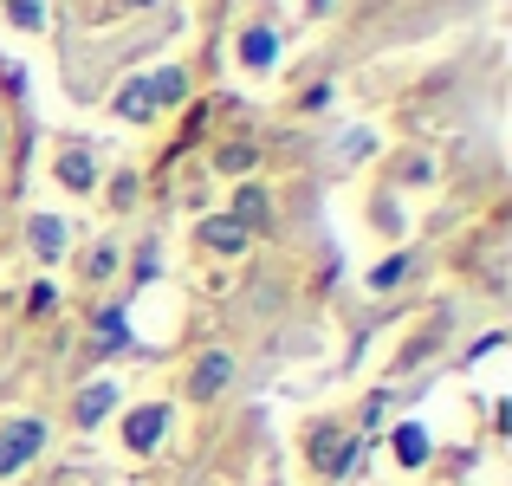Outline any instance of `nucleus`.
I'll return each instance as SVG.
<instances>
[{
    "instance_id": "f257e3e1",
    "label": "nucleus",
    "mask_w": 512,
    "mask_h": 486,
    "mask_svg": "<svg viewBox=\"0 0 512 486\" xmlns=\"http://www.w3.org/2000/svg\"><path fill=\"white\" fill-rule=\"evenodd\" d=\"M39 448H46V422H33V415H26V422H13L7 435H0V480L20 474V467L33 461Z\"/></svg>"
},
{
    "instance_id": "f03ea898",
    "label": "nucleus",
    "mask_w": 512,
    "mask_h": 486,
    "mask_svg": "<svg viewBox=\"0 0 512 486\" xmlns=\"http://www.w3.org/2000/svg\"><path fill=\"white\" fill-rule=\"evenodd\" d=\"M163 428H169V402H150V409H137V415L124 422V441H130L137 454H150L156 441H163Z\"/></svg>"
},
{
    "instance_id": "7ed1b4c3",
    "label": "nucleus",
    "mask_w": 512,
    "mask_h": 486,
    "mask_svg": "<svg viewBox=\"0 0 512 486\" xmlns=\"http://www.w3.org/2000/svg\"><path fill=\"white\" fill-rule=\"evenodd\" d=\"M227 376H234V357H227V350H208V357L195 363V376H188V396H201V402H208V396H221V389H227Z\"/></svg>"
},
{
    "instance_id": "20e7f679",
    "label": "nucleus",
    "mask_w": 512,
    "mask_h": 486,
    "mask_svg": "<svg viewBox=\"0 0 512 486\" xmlns=\"http://www.w3.org/2000/svg\"><path fill=\"white\" fill-rule=\"evenodd\" d=\"M312 461L325 467V474H344V467L357 461V441L338 435V428H318V435H312Z\"/></svg>"
},
{
    "instance_id": "39448f33",
    "label": "nucleus",
    "mask_w": 512,
    "mask_h": 486,
    "mask_svg": "<svg viewBox=\"0 0 512 486\" xmlns=\"http://www.w3.org/2000/svg\"><path fill=\"white\" fill-rule=\"evenodd\" d=\"M111 409H117V383H91V389H78V402H72V422H78V428H98Z\"/></svg>"
},
{
    "instance_id": "423d86ee",
    "label": "nucleus",
    "mask_w": 512,
    "mask_h": 486,
    "mask_svg": "<svg viewBox=\"0 0 512 486\" xmlns=\"http://www.w3.org/2000/svg\"><path fill=\"white\" fill-rule=\"evenodd\" d=\"M201 240H208L214 253H240L253 240V227H240L234 214H214V221H201Z\"/></svg>"
},
{
    "instance_id": "0eeeda50",
    "label": "nucleus",
    "mask_w": 512,
    "mask_h": 486,
    "mask_svg": "<svg viewBox=\"0 0 512 486\" xmlns=\"http://www.w3.org/2000/svg\"><path fill=\"white\" fill-rule=\"evenodd\" d=\"M273 59H279V39H273V26H253V33H240V65L266 72Z\"/></svg>"
},
{
    "instance_id": "6e6552de",
    "label": "nucleus",
    "mask_w": 512,
    "mask_h": 486,
    "mask_svg": "<svg viewBox=\"0 0 512 486\" xmlns=\"http://www.w3.org/2000/svg\"><path fill=\"white\" fill-rule=\"evenodd\" d=\"M26 240H33L39 260H59V253H65V221H59V214H39V221L26 227Z\"/></svg>"
},
{
    "instance_id": "1a4fd4ad",
    "label": "nucleus",
    "mask_w": 512,
    "mask_h": 486,
    "mask_svg": "<svg viewBox=\"0 0 512 486\" xmlns=\"http://www.w3.org/2000/svg\"><path fill=\"white\" fill-rule=\"evenodd\" d=\"M59 182L72 188V195H91V182H98L91 156H85V150H65V156H59Z\"/></svg>"
},
{
    "instance_id": "9d476101",
    "label": "nucleus",
    "mask_w": 512,
    "mask_h": 486,
    "mask_svg": "<svg viewBox=\"0 0 512 486\" xmlns=\"http://www.w3.org/2000/svg\"><path fill=\"white\" fill-rule=\"evenodd\" d=\"M150 111H156V98H150V78H130V85L117 91V117H130V124H143Z\"/></svg>"
},
{
    "instance_id": "9b49d317",
    "label": "nucleus",
    "mask_w": 512,
    "mask_h": 486,
    "mask_svg": "<svg viewBox=\"0 0 512 486\" xmlns=\"http://www.w3.org/2000/svg\"><path fill=\"white\" fill-rule=\"evenodd\" d=\"M396 461H402V467H422V461H428V428H415V422L396 428Z\"/></svg>"
},
{
    "instance_id": "f8f14e48",
    "label": "nucleus",
    "mask_w": 512,
    "mask_h": 486,
    "mask_svg": "<svg viewBox=\"0 0 512 486\" xmlns=\"http://www.w3.org/2000/svg\"><path fill=\"white\" fill-rule=\"evenodd\" d=\"M234 221H240V227H247V221H266V195H260L253 182L240 188V201H234Z\"/></svg>"
},
{
    "instance_id": "ddd939ff",
    "label": "nucleus",
    "mask_w": 512,
    "mask_h": 486,
    "mask_svg": "<svg viewBox=\"0 0 512 486\" xmlns=\"http://www.w3.org/2000/svg\"><path fill=\"white\" fill-rule=\"evenodd\" d=\"M7 13H13V26H46V0H7Z\"/></svg>"
},
{
    "instance_id": "4468645a",
    "label": "nucleus",
    "mask_w": 512,
    "mask_h": 486,
    "mask_svg": "<svg viewBox=\"0 0 512 486\" xmlns=\"http://www.w3.org/2000/svg\"><path fill=\"white\" fill-rule=\"evenodd\" d=\"M98 337H104V350H124V344H130L124 312H104V318H98Z\"/></svg>"
},
{
    "instance_id": "2eb2a0df",
    "label": "nucleus",
    "mask_w": 512,
    "mask_h": 486,
    "mask_svg": "<svg viewBox=\"0 0 512 486\" xmlns=\"http://www.w3.org/2000/svg\"><path fill=\"white\" fill-rule=\"evenodd\" d=\"M182 91H188V85H182V72H163V78L150 85V98H156V104H175Z\"/></svg>"
},
{
    "instance_id": "dca6fc26",
    "label": "nucleus",
    "mask_w": 512,
    "mask_h": 486,
    "mask_svg": "<svg viewBox=\"0 0 512 486\" xmlns=\"http://www.w3.org/2000/svg\"><path fill=\"white\" fill-rule=\"evenodd\" d=\"M402 273H409V260H402V253H396V260H383V266H376V273H370V286L383 292V286H396Z\"/></svg>"
},
{
    "instance_id": "f3484780",
    "label": "nucleus",
    "mask_w": 512,
    "mask_h": 486,
    "mask_svg": "<svg viewBox=\"0 0 512 486\" xmlns=\"http://www.w3.org/2000/svg\"><path fill=\"white\" fill-rule=\"evenodd\" d=\"M52 305H59V292H52V286H33V292H26V312H52Z\"/></svg>"
},
{
    "instance_id": "a211bd4d",
    "label": "nucleus",
    "mask_w": 512,
    "mask_h": 486,
    "mask_svg": "<svg viewBox=\"0 0 512 486\" xmlns=\"http://www.w3.org/2000/svg\"><path fill=\"white\" fill-rule=\"evenodd\" d=\"M85 266H91V279H104V273H111V266H117V253H111V247H98V253H91Z\"/></svg>"
},
{
    "instance_id": "6ab92c4d",
    "label": "nucleus",
    "mask_w": 512,
    "mask_h": 486,
    "mask_svg": "<svg viewBox=\"0 0 512 486\" xmlns=\"http://www.w3.org/2000/svg\"><path fill=\"white\" fill-rule=\"evenodd\" d=\"M247 162H253V150H240V143H234V150H221V169H234V175H240Z\"/></svg>"
},
{
    "instance_id": "aec40b11",
    "label": "nucleus",
    "mask_w": 512,
    "mask_h": 486,
    "mask_svg": "<svg viewBox=\"0 0 512 486\" xmlns=\"http://www.w3.org/2000/svg\"><path fill=\"white\" fill-rule=\"evenodd\" d=\"M130 7H150V0H130Z\"/></svg>"
}]
</instances>
